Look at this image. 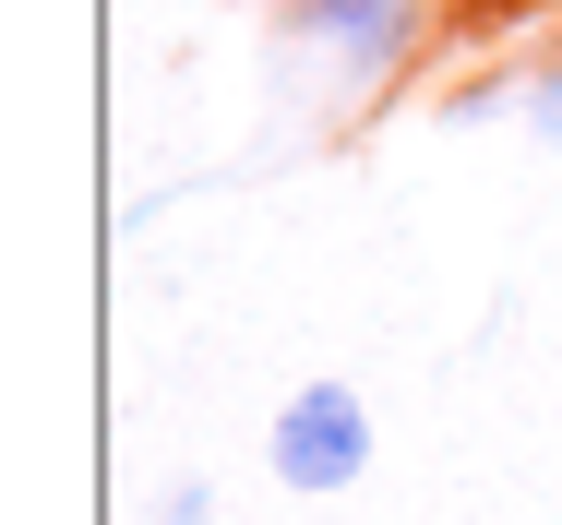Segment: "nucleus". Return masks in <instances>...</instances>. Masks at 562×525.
I'll return each mask as SVG.
<instances>
[{"label": "nucleus", "mask_w": 562, "mask_h": 525, "mask_svg": "<svg viewBox=\"0 0 562 525\" xmlns=\"http://www.w3.org/2000/svg\"><path fill=\"white\" fill-rule=\"evenodd\" d=\"M263 466H276V490H300V502H336L359 490V466H371V407H359V383H300L276 430H263Z\"/></svg>", "instance_id": "1"}, {"label": "nucleus", "mask_w": 562, "mask_h": 525, "mask_svg": "<svg viewBox=\"0 0 562 525\" xmlns=\"http://www.w3.org/2000/svg\"><path fill=\"white\" fill-rule=\"evenodd\" d=\"M419 12H431V0H288V36L324 48L347 84H383V72H407Z\"/></svg>", "instance_id": "2"}, {"label": "nucleus", "mask_w": 562, "mask_h": 525, "mask_svg": "<svg viewBox=\"0 0 562 525\" xmlns=\"http://www.w3.org/2000/svg\"><path fill=\"white\" fill-rule=\"evenodd\" d=\"M156 525H216V490H204V478H168V490H156Z\"/></svg>", "instance_id": "3"}, {"label": "nucleus", "mask_w": 562, "mask_h": 525, "mask_svg": "<svg viewBox=\"0 0 562 525\" xmlns=\"http://www.w3.org/2000/svg\"><path fill=\"white\" fill-rule=\"evenodd\" d=\"M515 107H527L539 132H562V60H551V72H539V84H515Z\"/></svg>", "instance_id": "4"}, {"label": "nucleus", "mask_w": 562, "mask_h": 525, "mask_svg": "<svg viewBox=\"0 0 562 525\" xmlns=\"http://www.w3.org/2000/svg\"><path fill=\"white\" fill-rule=\"evenodd\" d=\"M527 12H539V0H527Z\"/></svg>", "instance_id": "5"}]
</instances>
